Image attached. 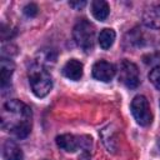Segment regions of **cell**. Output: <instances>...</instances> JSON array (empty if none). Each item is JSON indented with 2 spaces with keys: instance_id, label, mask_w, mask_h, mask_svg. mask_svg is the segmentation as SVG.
<instances>
[{
  "instance_id": "cell-1",
  "label": "cell",
  "mask_w": 160,
  "mask_h": 160,
  "mask_svg": "<svg viewBox=\"0 0 160 160\" xmlns=\"http://www.w3.org/2000/svg\"><path fill=\"white\" fill-rule=\"evenodd\" d=\"M31 109L22 101L8 100L1 110V129L18 139L26 138L31 131Z\"/></svg>"
},
{
  "instance_id": "cell-2",
  "label": "cell",
  "mask_w": 160,
  "mask_h": 160,
  "mask_svg": "<svg viewBox=\"0 0 160 160\" xmlns=\"http://www.w3.org/2000/svg\"><path fill=\"white\" fill-rule=\"evenodd\" d=\"M31 91L36 98H45L52 89V79L45 66L35 62L28 72Z\"/></svg>"
},
{
  "instance_id": "cell-3",
  "label": "cell",
  "mask_w": 160,
  "mask_h": 160,
  "mask_svg": "<svg viewBox=\"0 0 160 160\" xmlns=\"http://www.w3.org/2000/svg\"><path fill=\"white\" fill-rule=\"evenodd\" d=\"M72 36L76 45L85 52H91L95 45V29L86 19L79 20L72 30Z\"/></svg>"
},
{
  "instance_id": "cell-4",
  "label": "cell",
  "mask_w": 160,
  "mask_h": 160,
  "mask_svg": "<svg viewBox=\"0 0 160 160\" xmlns=\"http://www.w3.org/2000/svg\"><path fill=\"white\" fill-rule=\"evenodd\" d=\"M131 112L132 116L135 118L136 122L141 126H148L152 121V114L150 111V105L149 101L146 100L145 96L138 95L132 99L131 101Z\"/></svg>"
},
{
  "instance_id": "cell-5",
  "label": "cell",
  "mask_w": 160,
  "mask_h": 160,
  "mask_svg": "<svg viewBox=\"0 0 160 160\" xmlns=\"http://www.w3.org/2000/svg\"><path fill=\"white\" fill-rule=\"evenodd\" d=\"M119 80L126 88L136 89L140 85V74L138 66L129 60H122L119 66Z\"/></svg>"
},
{
  "instance_id": "cell-6",
  "label": "cell",
  "mask_w": 160,
  "mask_h": 160,
  "mask_svg": "<svg viewBox=\"0 0 160 160\" xmlns=\"http://www.w3.org/2000/svg\"><path fill=\"white\" fill-rule=\"evenodd\" d=\"M92 76L96 80H100L102 82H108L112 80V78L116 74V69L112 64L105 60H99L92 65Z\"/></svg>"
},
{
  "instance_id": "cell-7",
  "label": "cell",
  "mask_w": 160,
  "mask_h": 160,
  "mask_svg": "<svg viewBox=\"0 0 160 160\" xmlns=\"http://www.w3.org/2000/svg\"><path fill=\"white\" fill-rule=\"evenodd\" d=\"M142 22L149 28L160 29V1H152L145 6Z\"/></svg>"
},
{
  "instance_id": "cell-8",
  "label": "cell",
  "mask_w": 160,
  "mask_h": 160,
  "mask_svg": "<svg viewBox=\"0 0 160 160\" xmlns=\"http://www.w3.org/2000/svg\"><path fill=\"white\" fill-rule=\"evenodd\" d=\"M58 146L66 152H75L80 148V136H75L71 134H62L56 138Z\"/></svg>"
},
{
  "instance_id": "cell-9",
  "label": "cell",
  "mask_w": 160,
  "mask_h": 160,
  "mask_svg": "<svg viewBox=\"0 0 160 160\" xmlns=\"http://www.w3.org/2000/svg\"><path fill=\"white\" fill-rule=\"evenodd\" d=\"M62 74L65 78L72 81H78L82 76V64L76 59H70L62 66Z\"/></svg>"
},
{
  "instance_id": "cell-10",
  "label": "cell",
  "mask_w": 160,
  "mask_h": 160,
  "mask_svg": "<svg viewBox=\"0 0 160 160\" xmlns=\"http://www.w3.org/2000/svg\"><path fill=\"white\" fill-rule=\"evenodd\" d=\"M14 69H15V65L10 59L2 58L0 60V80H1V89L2 90H5L10 85V79L12 76Z\"/></svg>"
},
{
  "instance_id": "cell-11",
  "label": "cell",
  "mask_w": 160,
  "mask_h": 160,
  "mask_svg": "<svg viewBox=\"0 0 160 160\" xmlns=\"http://www.w3.org/2000/svg\"><path fill=\"white\" fill-rule=\"evenodd\" d=\"M2 158L5 160H22L24 154L14 140H6L2 145Z\"/></svg>"
},
{
  "instance_id": "cell-12",
  "label": "cell",
  "mask_w": 160,
  "mask_h": 160,
  "mask_svg": "<svg viewBox=\"0 0 160 160\" xmlns=\"http://www.w3.org/2000/svg\"><path fill=\"white\" fill-rule=\"evenodd\" d=\"M110 12V8L109 4L104 0H94L91 2V14L92 16L99 20V21H104Z\"/></svg>"
},
{
  "instance_id": "cell-13",
  "label": "cell",
  "mask_w": 160,
  "mask_h": 160,
  "mask_svg": "<svg viewBox=\"0 0 160 160\" xmlns=\"http://www.w3.org/2000/svg\"><path fill=\"white\" fill-rule=\"evenodd\" d=\"M115 38H116V34H115V31L112 29H109V28L102 29L100 31V34H99V38H98L100 48L104 49V50L110 49L112 46L114 41H115Z\"/></svg>"
},
{
  "instance_id": "cell-14",
  "label": "cell",
  "mask_w": 160,
  "mask_h": 160,
  "mask_svg": "<svg viewBox=\"0 0 160 160\" xmlns=\"http://www.w3.org/2000/svg\"><path fill=\"white\" fill-rule=\"evenodd\" d=\"M39 56H40V60H38L36 62H38L39 65L45 66V68H46V65H48L49 62L54 64L55 60H56V55H55L51 50H41V51L39 52Z\"/></svg>"
},
{
  "instance_id": "cell-15",
  "label": "cell",
  "mask_w": 160,
  "mask_h": 160,
  "mask_svg": "<svg viewBox=\"0 0 160 160\" xmlns=\"http://www.w3.org/2000/svg\"><path fill=\"white\" fill-rule=\"evenodd\" d=\"M149 80L152 82V85L160 91V65L154 68L149 74Z\"/></svg>"
},
{
  "instance_id": "cell-16",
  "label": "cell",
  "mask_w": 160,
  "mask_h": 160,
  "mask_svg": "<svg viewBox=\"0 0 160 160\" xmlns=\"http://www.w3.org/2000/svg\"><path fill=\"white\" fill-rule=\"evenodd\" d=\"M22 11H24V14H25L26 16H29V18H34V16L38 15V12H39V8H38L36 4L30 2V4H28V5L22 9Z\"/></svg>"
},
{
  "instance_id": "cell-17",
  "label": "cell",
  "mask_w": 160,
  "mask_h": 160,
  "mask_svg": "<svg viewBox=\"0 0 160 160\" xmlns=\"http://www.w3.org/2000/svg\"><path fill=\"white\" fill-rule=\"evenodd\" d=\"M86 4H88L86 1H70V2H69V5H70L71 8H74V9H76V10L82 9Z\"/></svg>"
},
{
  "instance_id": "cell-18",
  "label": "cell",
  "mask_w": 160,
  "mask_h": 160,
  "mask_svg": "<svg viewBox=\"0 0 160 160\" xmlns=\"http://www.w3.org/2000/svg\"><path fill=\"white\" fill-rule=\"evenodd\" d=\"M158 146H159V149H160V139H159V141H158Z\"/></svg>"
}]
</instances>
